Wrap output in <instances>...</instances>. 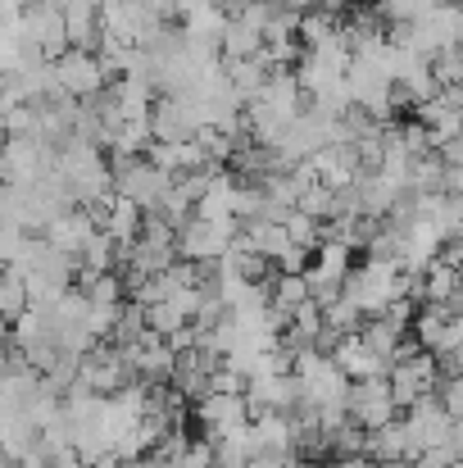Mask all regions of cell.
Wrapping results in <instances>:
<instances>
[{"instance_id":"obj_1","label":"cell","mask_w":463,"mask_h":468,"mask_svg":"<svg viewBox=\"0 0 463 468\" xmlns=\"http://www.w3.org/2000/svg\"><path fill=\"white\" fill-rule=\"evenodd\" d=\"M237 241V223H205V218H186L177 228V260L182 264H218Z\"/></svg>"},{"instance_id":"obj_2","label":"cell","mask_w":463,"mask_h":468,"mask_svg":"<svg viewBox=\"0 0 463 468\" xmlns=\"http://www.w3.org/2000/svg\"><path fill=\"white\" fill-rule=\"evenodd\" d=\"M345 414H350V423L363 428V432H377V428L395 423L400 410H395V400H391V382H386V378L350 382V391H345Z\"/></svg>"},{"instance_id":"obj_3","label":"cell","mask_w":463,"mask_h":468,"mask_svg":"<svg viewBox=\"0 0 463 468\" xmlns=\"http://www.w3.org/2000/svg\"><path fill=\"white\" fill-rule=\"evenodd\" d=\"M386 382H391V400H395V410H409L414 400H423V396L437 391V382H441V364H437V355L418 350V355L391 364Z\"/></svg>"},{"instance_id":"obj_4","label":"cell","mask_w":463,"mask_h":468,"mask_svg":"<svg viewBox=\"0 0 463 468\" xmlns=\"http://www.w3.org/2000/svg\"><path fill=\"white\" fill-rule=\"evenodd\" d=\"M173 191V173H163L151 159H123L119 164V196L142 205L146 214H154L163 205V196Z\"/></svg>"},{"instance_id":"obj_5","label":"cell","mask_w":463,"mask_h":468,"mask_svg":"<svg viewBox=\"0 0 463 468\" xmlns=\"http://www.w3.org/2000/svg\"><path fill=\"white\" fill-rule=\"evenodd\" d=\"M223 368V355H214V350H205L200 341L191 346V350H182L177 355V364H173V391L182 396V400H205L209 396V387H214V373Z\"/></svg>"},{"instance_id":"obj_6","label":"cell","mask_w":463,"mask_h":468,"mask_svg":"<svg viewBox=\"0 0 463 468\" xmlns=\"http://www.w3.org/2000/svg\"><path fill=\"white\" fill-rule=\"evenodd\" d=\"M195 423H200V437L205 441H218V437H227V432H237V428L250 423V405H246V396H218V391H209L205 400H195Z\"/></svg>"},{"instance_id":"obj_7","label":"cell","mask_w":463,"mask_h":468,"mask_svg":"<svg viewBox=\"0 0 463 468\" xmlns=\"http://www.w3.org/2000/svg\"><path fill=\"white\" fill-rule=\"evenodd\" d=\"M123 350V359H128V373H142L146 382H163V378H173V364H177V350L163 341V336H154V332H146V336H137L132 346H119Z\"/></svg>"},{"instance_id":"obj_8","label":"cell","mask_w":463,"mask_h":468,"mask_svg":"<svg viewBox=\"0 0 463 468\" xmlns=\"http://www.w3.org/2000/svg\"><path fill=\"white\" fill-rule=\"evenodd\" d=\"M200 128H205L200 114H195L186 101H177V96H163V101L151 105V137L154 142H195Z\"/></svg>"},{"instance_id":"obj_9","label":"cell","mask_w":463,"mask_h":468,"mask_svg":"<svg viewBox=\"0 0 463 468\" xmlns=\"http://www.w3.org/2000/svg\"><path fill=\"white\" fill-rule=\"evenodd\" d=\"M363 455H368L373 464H409V460H418V446H414V437H409L405 419H395V423H386V428L368 432Z\"/></svg>"},{"instance_id":"obj_10","label":"cell","mask_w":463,"mask_h":468,"mask_svg":"<svg viewBox=\"0 0 463 468\" xmlns=\"http://www.w3.org/2000/svg\"><path fill=\"white\" fill-rule=\"evenodd\" d=\"M331 364L345 373V382H368V378H386V364L359 341V332L354 336H341L336 346H331Z\"/></svg>"},{"instance_id":"obj_11","label":"cell","mask_w":463,"mask_h":468,"mask_svg":"<svg viewBox=\"0 0 463 468\" xmlns=\"http://www.w3.org/2000/svg\"><path fill=\"white\" fill-rule=\"evenodd\" d=\"M195 218H205V223H237V173L223 168L205 186V196L195 200Z\"/></svg>"},{"instance_id":"obj_12","label":"cell","mask_w":463,"mask_h":468,"mask_svg":"<svg viewBox=\"0 0 463 468\" xmlns=\"http://www.w3.org/2000/svg\"><path fill=\"white\" fill-rule=\"evenodd\" d=\"M142 223H146V209L123 200V196H110L105 200V237L119 241V246H132L142 237Z\"/></svg>"},{"instance_id":"obj_13","label":"cell","mask_w":463,"mask_h":468,"mask_svg":"<svg viewBox=\"0 0 463 468\" xmlns=\"http://www.w3.org/2000/svg\"><path fill=\"white\" fill-rule=\"evenodd\" d=\"M55 78L68 87V91H96L100 82H105V64L96 59V55H87V50H73V55H64L59 59V69H55Z\"/></svg>"},{"instance_id":"obj_14","label":"cell","mask_w":463,"mask_h":468,"mask_svg":"<svg viewBox=\"0 0 463 468\" xmlns=\"http://www.w3.org/2000/svg\"><path fill=\"white\" fill-rule=\"evenodd\" d=\"M455 292H463L459 269H450L446 260H437V264L423 269V296H418V305H446Z\"/></svg>"},{"instance_id":"obj_15","label":"cell","mask_w":463,"mask_h":468,"mask_svg":"<svg viewBox=\"0 0 463 468\" xmlns=\"http://www.w3.org/2000/svg\"><path fill=\"white\" fill-rule=\"evenodd\" d=\"M218 50H223V59H255L264 50V37L246 23H227L223 37H218Z\"/></svg>"},{"instance_id":"obj_16","label":"cell","mask_w":463,"mask_h":468,"mask_svg":"<svg viewBox=\"0 0 463 468\" xmlns=\"http://www.w3.org/2000/svg\"><path fill=\"white\" fill-rule=\"evenodd\" d=\"M363 323H368V318L359 314V305H354L345 292H341V301L322 305V332H331V336H354Z\"/></svg>"},{"instance_id":"obj_17","label":"cell","mask_w":463,"mask_h":468,"mask_svg":"<svg viewBox=\"0 0 463 468\" xmlns=\"http://www.w3.org/2000/svg\"><path fill=\"white\" fill-rule=\"evenodd\" d=\"M432 78H437V87L441 91H455L463 82V46H446V50H437L432 59Z\"/></svg>"},{"instance_id":"obj_18","label":"cell","mask_w":463,"mask_h":468,"mask_svg":"<svg viewBox=\"0 0 463 468\" xmlns=\"http://www.w3.org/2000/svg\"><path fill=\"white\" fill-rule=\"evenodd\" d=\"M382 5V18L386 23H423L437 14L441 0H377Z\"/></svg>"},{"instance_id":"obj_19","label":"cell","mask_w":463,"mask_h":468,"mask_svg":"<svg viewBox=\"0 0 463 468\" xmlns=\"http://www.w3.org/2000/svg\"><path fill=\"white\" fill-rule=\"evenodd\" d=\"M114 246H119V241H110L105 232H96V237L87 241V250H82V260H87V273H110Z\"/></svg>"},{"instance_id":"obj_20","label":"cell","mask_w":463,"mask_h":468,"mask_svg":"<svg viewBox=\"0 0 463 468\" xmlns=\"http://www.w3.org/2000/svg\"><path fill=\"white\" fill-rule=\"evenodd\" d=\"M437 400H441V410L450 419H463V373H446L437 382Z\"/></svg>"},{"instance_id":"obj_21","label":"cell","mask_w":463,"mask_h":468,"mask_svg":"<svg viewBox=\"0 0 463 468\" xmlns=\"http://www.w3.org/2000/svg\"><path fill=\"white\" fill-rule=\"evenodd\" d=\"M450 464H455L450 451H423L418 460H409V468H450Z\"/></svg>"},{"instance_id":"obj_22","label":"cell","mask_w":463,"mask_h":468,"mask_svg":"<svg viewBox=\"0 0 463 468\" xmlns=\"http://www.w3.org/2000/svg\"><path fill=\"white\" fill-rule=\"evenodd\" d=\"M205 9H218V5L214 0H173V14H182V18H195Z\"/></svg>"},{"instance_id":"obj_23","label":"cell","mask_w":463,"mask_h":468,"mask_svg":"<svg viewBox=\"0 0 463 468\" xmlns=\"http://www.w3.org/2000/svg\"><path fill=\"white\" fill-rule=\"evenodd\" d=\"M455 101H459V110H463V82H459V87H455Z\"/></svg>"},{"instance_id":"obj_24","label":"cell","mask_w":463,"mask_h":468,"mask_svg":"<svg viewBox=\"0 0 463 468\" xmlns=\"http://www.w3.org/2000/svg\"><path fill=\"white\" fill-rule=\"evenodd\" d=\"M296 468H322V464H313V460H300V464H296Z\"/></svg>"},{"instance_id":"obj_25","label":"cell","mask_w":463,"mask_h":468,"mask_svg":"<svg viewBox=\"0 0 463 468\" xmlns=\"http://www.w3.org/2000/svg\"><path fill=\"white\" fill-rule=\"evenodd\" d=\"M0 468H18V464H9V460H0Z\"/></svg>"},{"instance_id":"obj_26","label":"cell","mask_w":463,"mask_h":468,"mask_svg":"<svg viewBox=\"0 0 463 468\" xmlns=\"http://www.w3.org/2000/svg\"><path fill=\"white\" fill-rule=\"evenodd\" d=\"M441 5H463V0H441Z\"/></svg>"},{"instance_id":"obj_27","label":"cell","mask_w":463,"mask_h":468,"mask_svg":"<svg viewBox=\"0 0 463 468\" xmlns=\"http://www.w3.org/2000/svg\"><path fill=\"white\" fill-rule=\"evenodd\" d=\"M459 278H463V264H459Z\"/></svg>"},{"instance_id":"obj_28","label":"cell","mask_w":463,"mask_h":468,"mask_svg":"<svg viewBox=\"0 0 463 468\" xmlns=\"http://www.w3.org/2000/svg\"><path fill=\"white\" fill-rule=\"evenodd\" d=\"M459 241H463V232H459Z\"/></svg>"}]
</instances>
